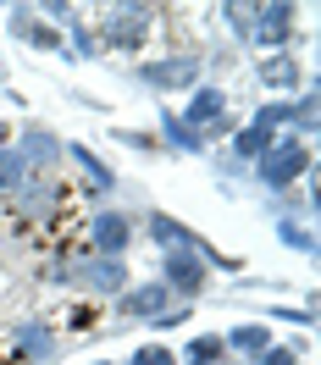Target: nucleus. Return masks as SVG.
Masks as SVG:
<instances>
[{"mask_svg":"<svg viewBox=\"0 0 321 365\" xmlns=\"http://www.w3.org/2000/svg\"><path fill=\"white\" fill-rule=\"evenodd\" d=\"M160 28H166V6H150V0H111V6H100L89 17L100 56L106 50L111 56H144Z\"/></svg>","mask_w":321,"mask_h":365,"instance_id":"obj_1","label":"nucleus"},{"mask_svg":"<svg viewBox=\"0 0 321 365\" xmlns=\"http://www.w3.org/2000/svg\"><path fill=\"white\" fill-rule=\"evenodd\" d=\"M144 238H150V250H156V255H172V250L200 255V260L210 266V277H222V272L238 277V272H244V260H238V255L216 250L205 232H200V227H188V222H178L172 210H150V216H144Z\"/></svg>","mask_w":321,"mask_h":365,"instance_id":"obj_2","label":"nucleus"},{"mask_svg":"<svg viewBox=\"0 0 321 365\" xmlns=\"http://www.w3.org/2000/svg\"><path fill=\"white\" fill-rule=\"evenodd\" d=\"M316 172V144L299 133H277L266 150H260V160L250 166V178L266 188V194H288V188H299V182Z\"/></svg>","mask_w":321,"mask_h":365,"instance_id":"obj_3","label":"nucleus"},{"mask_svg":"<svg viewBox=\"0 0 321 365\" xmlns=\"http://www.w3.org/2000/svg\"><path fill=\"white\" fill-rule=\"evenodd\" d=\"M128 78L150 94H188V89L205 83V56L200 50H160L150 61H133Z\"/></svg>","mask_w":321,"mask_h":365,"instance_id":"obj_4","label":"nucleus"},{"mask_svg":"<svg viewBox=\"0 0 321 365\" xmlns=\"http://www.w3.org/2000/svg\"><path fill=\"white\" fill-rule=\"evenodd\" d=\"M133 238H138V222L122 205H100L89 222H83V232H78V244L89 255H100V260H128Z\"/></svg>","mask_w":321,"mask_h":365,"instance_id":"obj_5","label":"nucleus"},{"mask_svg":"<svg viewBox=\"0 0 321 365\" xmlns=\"http://www.w3.org/2000/svg\"><path fill=\"white\" fill-rule=\"evenodd\" d=\"M72 200V182L61 178H28L17 194H11V216H17V227H50Z\"/></svg>","mask_w":321,"mask_h":365,"instance_id":"obj_6","label":"nucleus"},{"mask_svg":"<svg viewBox=\"0 0 321 365\" xmlns=\"http://www.w3.org/2000/svg\"><path fill=\"white\" fill-rule=\"evenodd\" d=\"M172 304H178V299H172V288H166L160 277H144V282L133 277V282L106 304V310H111V321H122V327H150V321L166 316Z\"/></svg>","mask_w":321,"mask_h":365,"instance_id":"obj_7","label":"nucleus"},{"mask_svg":"<svg viewBox=\"0 0 321 365\" xmlns=\"http://www.w3.org/2000/svg\"><path fill=\"white\" fill-rule=\"evenodd\" d=\"M299 17H305V6H294V0H266V6H255V39H250V50H260V56L294 50Z\"/></svg>","mask_w":321,"mask_h":365,"instance_id":"obj_8","label":"nucleus"},{"mask_svg":"<svg viewBox=\"0 0 321 365\" xmlns=\"http://www.w3.org/2000/svg\"><path fill=\"white\" fill-rule=\"evenodd\" d=\"M61 160H67L72 172H78V182H72V194H83V200H94V210H100V205H106V200L116 194V172H111V166H106L100 155H94V150L83 144V138H67V144H61Z\"/></svg>","mask_w":321,"mask_h":365,"instance_id":"obj_9","label":"nucleus"},{"mask_svg":"<svg viewBox=\"0 0 321 365\" xmlns=\"http://www.w3.org/2000/svg\"><path fill=\"white\" fill-rule=\"evenodd\" d=\"M156 277L172 288V299H178V304H200V299H205V288L216 282V277H210V266L200 260V255H188V250L160 255V260H156Z\"/></svg>","mask_w":321,"mask_h":365,"instance_id":"obj_10","label":"nucleus"},{"mask_svg":"<svg viewBox=\"0 0 321 365\" xmlns=\"http://www.w3.org/2000/svg\"><path fill=\"white\" fill-rule=\"evenodd\" d=\"M6 349H11V365H50L61 354V332H56L50 321L28 316V321H17V327L6 332Z\"/></svg>","mask_w":321,"mask_h":365,"instance_id":"obj_11","label":"nucleus"},{"mask_svg":"<svg viewBox=\"0 0 321 365\" xmlns=\"http://www.w3.org/2000/svg\"><path fill=\"white\" fill-rule=\"evenodd\" d=\"M255 83L266 89V100H294L305 83H316L310 72H305V61H299L294 50H277V56H260L255 61Z\"/></svg>","mask_w":321,"mask_h":365,"instance_id":"obj_12","label":"nucleus"},{"mask_svg":"<svg viewBox=\"0 0 321 365\" xmlns=\"http://www.w3.org/2000/svg\"><path fill=\"white\" fill-rule=\"evenodd\" d=\"M11 144H17V155L28 160L34 178H56V166H61V144H67V138L56 133V128H45V122H23Z\"/></svg>","mask_w":321,"mask_h":365,"instance_id":"obj_13","label":"nucleus"},{"mask_svg":"<svg viewBox=\"0 0 321 365\" xmlns=\"http://www.w3.org/2000/svg\"><path fill=\"white\" fill-rule=\"evenodd\" d=\"M156 144L160 155H205V144H200V133L188 128L183 116H178V106H156Z\"/></svg>","mask_w":321,"mask_h":365,"instance_id":"obj_14","label":"nucleus"},{"mask_svg":"<svg viewBox=\"0 0 321 365\" xmlns=\"http://www.w3.org/2000/svg\"><path fill=\"white\" fill-rule=\"evenodd\" d=\"M233 111V94L222 89V83H200V89H188L183 94V106H178V116H183L188 128H194V133H200V128H210V122H216V116H228Z\"/></svg>","mask_w":321,"mask_h":365,"instance_id":"obj_15","label":"nucleus"},{"mask_svg":"<svg viewBox=\"0 0 321 365\" xmlns=\"http://www.w3.org/2000/svg\"><path fill=\"white\" fill-rule=\"evenodd\" d=\"M272 343H277V332L266 321H238V327L222 332V349H228V360H238V365H255Z\"/></svg>","mask_w":321,"mask_h":365,"instance_id":"obj_16","label":"nucleus"},{"mask_svg":"<svg viewBox=\"0 0 321 365\" xmlns=\"http://www.w3.org/2000/svg\"><path fill=\"white\" fill-rule=\"evenodd\" d=\"M178 365H233V360H228V349H222V332H194L178 349Z\"/></svg>","mask_w":321,"mask_h":365,"instance_id":"obj_17","label":"nucleus"},{"mask_svg":"<svg viewBox=\"0 0 321 365\" xmlns=\"http://www.w3.org/2000/svg\"><path fill=\"white\" fill-rule=\"evenodd\" d=\"M28 178H34V172H28V160L17 155V144L6 138V144H0V200H11Z\"/></svg>","mask_w":321,"mask_h":365,"instance_id":"obj_18","label":"nucleus"},{"mask_svg":"<svg viewBox=\"0 0 321 365\" xmlns=\"http://www.w3.org/2000/svg\"><path fill=\"white\" fill-rule=\"evenodd\" d=\"M216 17H222V28H228L238 45L250 50V39H255V6H238V0H222L216 6Z\"/></svg>","mask_w":321,"mask_h":365,"instance_id":"obj_19","label":"nucleus"},{"mask_svg":"<svg viewBox=\"0 0 321 365\" xmlns=\"http://www.w3.org/2000/svg\"><path fill=\"white\" fill-rule=\"evenodd\" d=\"M277 244L310 260V255H316V227H310V222H288V216H277Z\"/></svg>","mask_w":321,"mask_h":365,"instance_id":"obj_20","label":"nucleus"},{"mask_svg":"<svg viewBox=\"0 0 321 365\" xmlns=\"http://www.w3.org/2000/svg\"><path fill=\"white\" fill-rule=\"evenodd\" d=\"M122 365H178V349H172V343H160V338H144Z\"/></svg>","mask_w":321,"mask_h":365,"instance_id":"obj_21","label":"nucleus"},{"mask_svg":"<svg viewBox=\"0 0 321 365\" xmlns=\"http://www.w3.org/2000/svg\"><path fill=\"white\" fill-rule=\"evenodd\" d=\"M34 23H39V6H34V0H17V6H6V34H11L17 45L28 39V28H34Z\"/></svg>","mask_w":321,"mask_h":365,"instance_id":"obj_22","label":"nucleus"},{"mask_svg":"<svg viewBox=\"0 0 321 365\" xmlns=\"http://www.w3.org/2000/svg\"><path fill=\"white\" fill-rule=\"evenodd\" d=\"M111 138L122 144V150H133V155H160V144L150 128H111Z\"/></svg>","mask_w":321,"mask_h":365,"instance_id":"obj_23","label":"nucleus"},{"mask_svg":"<svg viewBox=\"0 0 321 365\" xmlns=\"http://www.w3.org/2000/svg\"><path fill=\"white\" fill-rule=\"evenodd\" d=\"M260 321H266V327H272V321H282V327H316V310H310V304H272Z\"/></svg>","mask_w":321,"mask_h":365,"instance_id":"obj_24","label":"nucleus"},{"mask_svg":"<svg viewBox=\"0 0 321 365\" xmlns=\"http://www.w3.org/2000/svg\"><path fill=\"white\" fill-rule=\"evenodd\" d=\"M94 321H106V304H94V299H83V304H72L67 327H72V332H94Z\"/></svg>","mask_w":321,"mask_h":365,"instance_id":"obj_25","label":"nucleus"},{"mask_svg":"<svg viewBox=\"0 0 321 365\" xmlns=\"http://www.w3.org/2000/svg\"><path fill=\"white\" fill-rule=\"evenodd\" d=\"M183 321H194V304H172V310H166V316H156L150 321V332H178V327H183Z\"/></svg>","mask_w":321,"mask_h":365,"instance_id":"obj_26","label":"nucleus"},{"mask_svg":"<svg viewBox=\"0 0 321 365\" xmlns=\"http://www.w3.org/2000/svg\"><path fill=\"white\" fill-rule=\"evenodd\" d=\"M299 360H305V354H299V343H272L255 365H299Z\"/></svg>","mask_w":321,"mask_h":365,"instance_id":"obj_27","label":"nucleus"},{"mask_svg":"<svg viewBox=\"0 0 321 365\" xmlns=\"http://www.w3.org/2000/svg\"><path fill=\"white\" fill-rule=\"evenodd\" d=\"M94 365H116V360H94Z\"/></svg>","mask_w":321,"mask_h":365,"instance_id":"obj_28","label":"nucleus"},{"mask_svg":"<svg viewBox=\"0 0 321 365\" xmlns=\"http://www.w3.org/2000/svg\"><path fill=\"white\" fill-rule=\"evenodd\" d=\"M0 78H6V61H0Z\"/></svg>","mask_w":321,"mask_h":365,"instance_id":"obj_29","label":"nucleus"},{"mask_svg":"<svg viewBox=\"0 0 321 365\" xmlns=\"http://www.w3.org/2000/svg\"><path fill=\"white\" fill-rule=\"evenodd\" d=\"M299 365H305V360H299Z\"/></svg>","mask_w":321,"mask_h":365,"instance_id":"obj_30","label":"nucleus"}]
</instances>
